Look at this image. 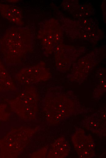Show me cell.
Segmentation results:
<instances>
[{
    "label": "cell",
    "instance_id": "obj_1",
    "mask_svg": "<svg viewBox=\"0 0 106 158\" xmlns=\"http://www.w3.org/2000/svg\"><path fill=\"white\" fill-rule=\"evenodd\" d=\"M9 50L13 63H19L31 47L32 34L26 28H13L10 30Z\"/></svg>",
    "mask_w": 106,
    "mask_h": 158
}]
</instances>
